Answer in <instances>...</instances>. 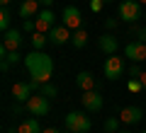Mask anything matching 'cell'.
<instances>
[{
	"instance_id": "obj_1",
	"label": "cell",
	"mask_w": 146,
	"mask_h": 133,
	"mask_svg": "<svg viewBox=\"0 0 146 133\" xmlns=\"http://www.w3.org/2000/svg\"><path fill=\"white\" fill-rule=\"evenodd\" d=\"M25 68H27V73L32 75V80L51 82V75H54V58L46 56L44 51H34V48H32V51L25 56Z\"/></svg>"
},
{
	"instance_id": "obj_2",
	"label": "cell",
	"mask_w": 146,
	"mask_h": 133,
	"mask_svg": "<svg viewBox=\"0 0 146 133\" xmlns=\"http://www.w3.org/2000/svg\"><path fill=\"white\" fill-rule=\"evenodd\" d=\"M66 128L71 133H90L93 131V121L85 111H68L66 114Z\"/></svg>"
},
{
	"instance_id": "obj_3",
	"label": "cell",
	"mask_w": 146,
	"mask_h": 133,
	"mask_svg": "<svg viewBox=\"0 0 146 133\" xmlns=\"http://www.w3.org/2000/svg\"><path fill=\"white\" fill-rule=\"evenodd\" d=\"M27 111L32 114V116H49V111H51V99L44 97V94H32L29 99H27Z\"/></svg>"
},
{
	"instance_id": "obj_4",
	"label": "cell",
	"mask_w": 146,
	"mask_h": 133,
	"mask_svg": "<svg viewBox=\"0 0 146 133\" xmlns=\"http://www.w3.org/2000/svg\"><path fill=\"white\" fill-rule=\"evenodd\" d=\"M102 73L107 80H119L122 75H124V58H119L117 53H112V56L105 58V66H102Z\"/></svg>"
},
{
	"instance_id": "obj_5",
	"label": "cell",
	"mask_w": 146,
	"mask_h": 133,
	"mask_svg": "<svg viewBox=\"0 0 146 133\" xmlns=\"http://www.w3.org/2000/svg\"><path fill=\"white\" fill-rule=\"evenodd\" d=\"M39 87H42V82L39 80H29V82H15L12 85V97H15V102H25L32 97V94L39 92Z\"/></svg>"
},
{
	"instance_id": "obj_6",
	"label": "cell",
	"mask_w": 146,
	"mask_h": 133,
	"mask_svg": "<svg viewBox=\"0 0 146 133\" xmlns=\"http://www.w3.org/2000/svg\"><path fill=\"white\" fill-rule=\"evenodd\" d=\"M119 20L136 24L141 20V3L139 0H122L119 3Z\"/></svg>"
},
{
	"instance_id": "obj_7",
	"label": "cell",
	"mask_w": 146,
	"mask_h": 133,
	"mask_svg": "<svg viewBox=\"0 0 146 133\" xmlns=\"http://www.w3.org/2000/svg\"><path fill=\"white\" fill-rule=\"evenodd\" d=\"M34 22H36V31L49 34V31L56 27V15H54V10H49V7H42L39 15L34 17Z\"/></svg>"
},
{
	"instance_id": "obj_8",
	"label": "cell",
	"mask_w": 146,
	"mask_h": 133,
	"mask_svg": "<svg viewBox=\"0 0 146 133\" xmlns=\"http://www.w3.org/2000/svg\"><path fill=\"white\" fill-rule=\"evenodd\" d=\"M61 24H66L71 31L80 29V24H83V15H80V10H78V7H73V5L63 7V12H61Z\"/></svg>"
},
{
	"instance_id": "obj_9",
	"label": "cell",
	"mask_w": 146,
	"mask_h": 133,
	"mask_svg": "<svg viewBox=\"0 0 146 133\" xmlns=\"http://www.w3.org/2000/svg\"><path fill=\"white\" fill-rule=\"evenodd\" d=\"M124 58H129L131 63L146 61V44L144 41H129L124 46Z\"/></svg>"
},
{
	"instance_id": "obj_10",
	"label": "cell",
	"mask_w": 146,
	"mask_h": 133,
	"mask_svg": "<svg viewBox=\"0 0 146 133\" xmlns=\"http://www.w3.org/2000/svg\"><path fill=\"white\" fill-rule=\"evenodd\" d=\"M22 29H7L5 34H3V48H5L7 53L10 51H20L22 46Z\"/></svg>"
},
{
	"instance_id": "obj_11",
	"label": "cell",
	"mask_w": 146,
	"mask_h": 133,
	"mask_svg": "<svg viewBox=\"0 0 146 133\" xmlns=\"http://www.w3.org/2000/svg\"><path fill=\"white\" fill-rule=\"evenodd\" d=\"M80 102H83V109L85 111H100L102 109V94L98 92V90H90V92H83V97H80Z\"/></svg>"
},
{
	"instance_id": "obj_12",
	"label": "cell",
	"mask_w": 146,
	"mask_h": 133,
	"mask_svg": "<svg viewBox=\"0 0 146 133\" xmlns=\"http://www.w3.org/2000/svg\"><path fill=\"white\" fill-rule=\"evenodd\" d=\"M71 36L73 34H71V29H68L66 24H56L51 31H49V41L56 44V46H63L66 41H71Z\"/></svg>"
},
{
	"instance_id": "obj_13",
	"label": "cell",
	"mask_w": 146,
	"mask_h": 133,
	"mask_svg": "<svg viewBox=\"0 0 146 133\" xmlns=\"http://www.w3.org/2000/svg\"><path fill=\"white\" fill-rule=\"evenodd\" d=\"M141 119H144V111H141L139 107H124L119 111V121L127 123V126H136Z\"/></svg>"
},
{
	"instance_id": "obj_14",
	"label": "cell",
	"mask_w": 146,
	"mask_h": 133,
	"mask_svg": "<svg viewBox=\"0 0 146 133\" xmlns=\"http://www.w3.org/2000/svg\"><path fill=\"white\" fill-rule=\"evenodd\" d=\"M39 7H42V5H39V0H22L17 12H20L22 20H34V17L39 15Z\"/></svg>"
},
{
	"instance_id": "obj_15",
	"label": "cell",
	"mask_w": 146,
	"mask_h": 133,
	"mask_svg": "<svg viewBox=\"0 0 146 133\" xmlns=\"http://www.w3.org/2000/svg\"><path fill=\"white\" fill-rule=\"evenodd\" d=\"M98 46L102 53H107V56H112V53H117V48H119V44H117L115 36H110V34H102L98 39Z\"/></svg>"
},
{
	"instance_id": "obj_16",
	"label": "cell",
	"mask_w": 146,
	"mask_h": 133,
	"mask_svg": "<svg viewBox=\"0 0 146 133\" xmlns=\"http://www.w3.org/2000/svg\"><path fill=\"white\" fill-rule=\"evenodd\" d=\"M76 85H78L83 92H90V90H95V77H93V73L80 70L78 75H76Z\"/></svg>"
},
{
	"instance_id": "obj_17",
	"label": "cell",
	"mask_w": 146,
	"mask_h": 133,
	"mask_svg": "<svg viewBox=\"0 0 146 133\" xmlns=\"http://www.w3.org/2000/svg\"><path fill=\"white\" fill-rule=\"evenodd\" d=\"M17 133H42V128H39V121H36V116L32 119H25V121L17 126Z\"/></svg>"
},
{
	"instance_id": "obj_18",
	"label": "cell",
	"mask_w": 146,
	"mask_h": 133,
	"mask_svg": "<svg viewBox=\"0 0 146 133\" xmlns=\"http://www.w3.org/2000/svg\"><path fill=\"white\" fill-rule=\"evenodd\" d=\"M29 41H32V48H34V51H44V46L49 44V34H42V31H34Z\"/></svg>"
},
{
	"instance_id": "obj_19",
	"label": "cell",
	"mask_w": 146,
	"mask_h": 133,
	"mask_svg": "<svg viewBox=\"0 0 146 133\" xmlns=\"http://www.w3.org/2000/svg\"><path fill=\"white\" fill-rule=\"evenodd\" d=\"M71 41H73V48H85V44H88V31L85 29H76L73 36H71Z\"/></svg>"
},
{
	"instance_id": "obj_20",
	"label": "cell",
	"mask_w": 146,
	"mask_h": 133,
	"mask_svg": "<svg viewBox=\"0 0 146 133\" xmlns=\"http://www.w3.org/2000/svg\"><path fill=\"white\" fill-rule=\"evenodd\" d=\"M12 12H10V7H3V12H0V29H3V34H5L7 29H12Z\"/></svg>"
},
{
	"instance_id": "obj_21",
	"label": "cell",
	"mask_w": 146,
	"mask_h": 133,
	"mask_svg": "<svg viewBox=\"0 0 146 133\" xmlns=\"http://www.w3.org/2000/svg\"><path fill=\"white\" fill-rule=\"evenodd\" d=\"M39 94H44V97H56L58 94V90H56V85L54 82H42V87H39Z\"/></svg>"
},
{
	"instance_id": "obj_22",
	"label": "cell",
	"mask_w": 146,
	"mask_h": 133,
	"mask_svg": "<svg viewBox=\"0 0 146 133\" xmlns=\"http://www.w3.org/2000/svg\"><path fill=\"white\" fill-rule=\"evenodd\" d=\"M127 90H129L131 94H139V92H144V85H141L139 77H129V80H127Z\"/></svg>"
},
{
	"instance_id": "obj_23",
	"label": "cell",
	"mask_w": 146,
	"mask_h": 133,
	"mask_svg": "<svg viewBox=\"0 0 146 133\" xmlns=\"http://www.w3.org/2000/svg\"><path fill=\"white\" fill-rule=\"evenodd\" d=\"M131 36H134L136 41H144L146 44V27H134L131 24Z\"/></svg>"
},
{
	"instance_id": "obj_24",
	"label": "cell",
	"mask_w": 146,
	"mask_h": 133,
	"mask_svg": "<svg viewBox=\"0 0 146 133\" xmlns=\"http://www.w3.org/2000/svg\"><path fill=\"white\" fill-rule=\"evenodd\" d=\"M119 119H115V116H112V119H107V121H105V131H107V133H117V128H119Z\"/></svg>"
},
{
	"instance_id": "obj_25",
	"label": "cell",
	"mask_w": 146,
	"mask_h": 133,
	"mask_svg": "<svg viewBox=\"0 0 146 133\" xmlns=\"http://www.w3.org/2000/svg\"><path fill=\"white\" fill-rule=\"evenodd\" d=\"M27 111V104L25 102H15L12 104V114H25Z\"/></svg>"
},
{
	"instance_id": "obj_26",
	"label": "cell",
	"mask_w": 146,
	"mask_h": 133,
	"mask_svg": "<svg viewBox=\"0 0 146 133\" xmlns=\"http://www.w3.org/2000/svg\"><path fill=\"white\" fill-rule=\"evenodd\" d=\"M102 7H105L102 0H90V10L93 12H102Z\"/></svg>"
},
{
	"instance_id": "obj_27",
	"label": "cell",
	"mask_w": 146,
	"mask_h": 133,
	"mask_svg": "<svg viewBox=\"0 0 146 133\" xmlns=\"http://www.w3.org/2000/svg\"><path fill=\"white\" fill-rule=\"evenodd\" d=\"M141 73H144V70H141V68L136 66V63H134V66H129V77H139Z\"/></svg>"
},
{
	"instance_id": "obj_28",
	"label": "cell",
	"mask_w": 146,
	"mask_h": 133,
	"mask_svg": "<svg viewBox=\"0 0 146 133\" xmlns=\"http://www.w3.org/2000/svg\"><path fill=\"white\" fill-rule=\"evenodd\" d=\"M117 24H119V20H115V17H107L105 20V27L107 29H117Z\"/></svg>"
},
{
	"instance_id": "obj_29",
	"label": "cell",
	"mask_w": 146,
	"mask_h": 133,
	"mask_svg": "<svg viewBox=\"0 0 146 133\" xmlns=\"http://www.w3.org/2000/svg\"><path fill=\"white\" fill-rule=\"evenodd\" d=\"M39 5H42V7H49V10H51V7H54V0H39Z\"/></svg>"
},
{
	"instance_id": "obj_30",
	"label": "cell",
	"mask_w": 146,
	"mask_h": 133,
	"mask_svg": "<svg viewBox=\"0 0 146 133\" xmlns=\"http://www.w3.org/2000/svg\"><path fill=\"white\" fill-rule=\"evenodd\" d=\"M139 80H141V85H144V92H146V70L139 75Z\"/></svg>"
},
{
	"instance_id": "obj_31",
	"label": "cell",
	"mask_w": 146,
	"mask_h": 133,
	"mask_svg": "<svg viewBox=\"0 0 146 133\" xmlns=\"http://www.w3.org/2000/svg\"><path fill=\"white\" fill-rule=\"evenodd\" d=\"M42 133H61V131H58V128H44Z\"/></svg>"
},
{
	"instance_id": "obj_32",
	"label": "cell",
	"mask_w": 146,
	"mask_h": 133,
	"mask_svg": "<svg viewBox=\"0 0 146 133\" xmlns=\"http://www.w3.org/2000/svg\"><path fill=\"white\" fill-rule=\"evenodd\" d=\"M10 3H12V0H0V5H3V7H7Z\"/></svg>"
},
{
	"instance_id": "obj_33",
	"label": "cell",
	"mask_w": 146,
	"mask_h": 133,
	"mask_svg": "<svg viewBox=\"0 0 146 133\" xmlns=\"http://www.w3.org/2000/svg\"><path fill=\"white\" fill-rule=\"evenodd\" d=\"M139 3H141V5H146V0H139Z\"/></svg>"
},
{
	"instance_id": "obj_34",
	"label": "cell",
	"mask_w": 146,
	"mask_h": 133,
	"mask_svg": "<svg viewBox=\"0 0 146 133\" xmlns=\"http://www.w3.org/2000/svg\"><path fill=\"white\" fill-rule=\"evenodd\" d=\"M102 3H112V0H102Z\"/></svg>"
},
{
	"instance_id": "obj_35",
	"label": "cell",
	"mask_w": 146,
	"mask_h": 133,
	"mask_svg": "<svg viewBox=\"0 0 146 133\" xmlns=\"http://www.w3.org/2000/svg\"><path fill=\"white\" fill-rule=\"evenodd\" d=\"M119 133H129V131H119Z\"/></svg>"
},
{
	"instance_id": "obj_36",
	"label": "cell",
	"mask_w": 146,
	"mask_h": 133,
	"mask_svg": "<svg viewBox=\"0 0 146 133\" xmlns=\"http://www.w3.org/2000/svg\"><path fill=\"white\" fill-rule=\"evenodd\" d=\"M144 20H146V12H144Z\"/></svg>"
},
{
	"instance_id": "obj_37",
	"label": "cell",
	"mask_w": 146,
	"mask_h": 133,
	"mask_svg": "<svg viewBox=\"0 0 146 133\" xmlns=\"http://www.w3.org/2000/svg\"><path fill=\"white\" fill-rule=\"evenodd\" d=\"M105 133H107V131H105Z\"/></svg>"
},
{
	"instance_id": "obj_38",
	"label": "cell",
	"mask_w": 146,
	"mask_h": 133,
	"mask_svg": "<svg viewBox=\"0 0 146 133\" xmlns=\"http://www.w3.org/2000/svg\"><path fill=\"white\" fill-rule=\"evenodd\" d=\"M144 133H146V131H144Z\"/></svg>"
}]
</instances>
